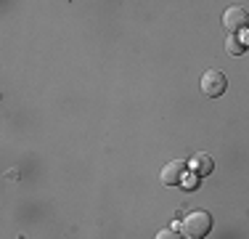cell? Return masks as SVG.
Segmentation results:
<instances>
[{
	"instance_id": "7a4b0ae2",
	"label": "cell",
	"mask_w": 249,
	"mask_h": 239,
	"mask_svg": "<svg viewBox=\"0 0 249 239\" xmlns=\"http://www.w3.org/2000/svg\"><path fill=\"white\" fill-rule=\"evenodd\" d=\"M201 91L210 96V99H220V96L228 91V77H225L220 69H207L204 75H201Z\"/></svg>"
},
{
	"instance_id": "5b68a950",
	"label": "cell",
	"mask_w": 249,
	"mask_h": 239,
	"mask_svg": "<svg viewBox=\"0 0 249 239\" xmlns=\"http://www.w3.org/2000/svg\"><path fill=\"white\" fill-rule=\"evenodd\" d=\"M188 167H191L196 176H210V173L215 170V162H212L210 154H196V157L191 159V165H188Z\"/></svg>"
},
{
	"instance_id": "3957f363",
	"label": "cell",
	"mask_w": 249,
	"mask_h": 239,
	"mask_svg": "<svg viewBox=\"0 0 249 239\" xmlns=\"http://www.w3.org/2000/svg\"><path fill=\"white\" fill-rule=\"evenodd\" d=\"M223 27L228 29V35H239L241 29L249 27V11L244 5H231L223 14Z\"/></svg>"
},
{
	"instance_id": "277c9868",
	"label": "cell",
	"mask_w": 249,
	"mask_h": 239,
	"mask_svg": "<svg viewBox=\"0 0 249 239\" xmlns=\"http://www.w3.org/2000/svg\"><path fill=\"white\" fill-rule=\"evenodd\" d=\"M191 170V167H188L186 162H183V159H173V162H167L162 167V183L164 186H178V183H183L186 181V173Z\"/></svg>"
},
{
	"instance_id": "6da1fadb",
	"label": "cell",
	"mask_w": 249,
	"mask_h": 239,
	"mask_svg": "<svg viewBox=\"0 0 249 239\" xmlns=\"http://www.w3.org/2000/svg\"><path fill=\"white\" fill-rule=\"evenodd\" d=\"M180 229L188 239H201V237L210 234V229H212V215L204 213V210H194V213L186 215Z\"/></svg>"
},
{
	"instance_id": "52a82bcc",
	"label": "cell",
	"mask_w": 249,
	"mask_h": 239,
	"mask_svg": "<svg viewBox=\"0 0 249 239\" xmlns=\"http://www.w3.org/2000/svg\"><path fill=\"white\" fill-rule=\"evenodd\" d=\"M157 237H159V239H178V237H183V234H175L173 229H162Z\"/></svg>"
},
{
	"instance_id": "8992f818",
	"label": "cell",
	"mask_w": 249,
	"mask_h": 239,
	"mask_svg": "<svg viewBox=\"0 0 249 239\" xmlns=\"http://www.w3.org/2000/svg\"><path fill=\"white\" fill-rule=\"evenodd\" d=\"M225 48H228L231 56H241V53L247 51V43L239 38V35H228V40H225Z\"/></svg>"
}]
</instances>
